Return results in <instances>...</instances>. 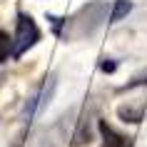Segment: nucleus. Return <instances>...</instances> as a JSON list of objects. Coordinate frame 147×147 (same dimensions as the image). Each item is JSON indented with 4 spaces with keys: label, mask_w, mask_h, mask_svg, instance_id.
<instances>
[{
    "label": "nucleus",
    "mask_w": 147,
    "mask_h": 147,
    "mask_svg": "<svg viewBox=\"0 0 147 147\" xmlns=\"http://www.w3.org/2000/svg\"><path fill=\"white\" fill-rule=\"evenodd\" d=\"M55 87H57V78H55V72H50V75H45V80H42V85H40V90L35 95H32L30 100L25 102V112H23V117L30 122L32 117L38 115L40 110L45 107L47 102L53 100V95H55Z\"/></svg>",
    "instance_id": "20e7f679"
},
{
    "label": "nucleus",
    "mask_w": 147,
    "mask_h": 147,
    "mask_svg": "<svg viewBox=\"0 0 147 147\" xmlns=\"http://www.w3.org/2000/svg\"><path fill=\"white\" fill-rule=\"evenodd\" d=\"M15 42H13V57H23L28 50H30L35 42L40 40V30L38 25H35V20H32L30 15H25V13H20L18 15V28H15Z\"/></svg>",
    "instance_id": "f03ea898"
},
{
    "label": "nucleus",
    "mask_w": 147,
    "mask_h": 147,
    "mask_svg": "<svg viewBox=\"0 0 147 147\" xmlns=\"http://www.w3.org/2000/svg\"><path fill=\"white\" fill-rule=\"evenodd\" d=\"M102 20H105V3H90L70 20L72 25L70 32H72V38H87L102 25Z\"/></svg>",
    "instance_id": "f257e3e1"
},
{
    "label": "nucleus",
    "mask_w": 147,
    "mask_h": 147,
    "mask_svg": "<svg viewBox=\"0 0 147 147\" xmlns=\"http://www.w3.org/2000/svg\"><path fill=\"white\" fill-rule=\"evenodd\" d=\"M97 130H100V135H102V147H132V140L125 137V135H120V132H117L115 127H110L105 120L97 122Z\"/></svg>",
    "instance_id": "39448f33"
},
{
    "label": "nucleus",
    "mask_w": 147,
    "mask_h": 147,
    "mask_svg": "<svg viewBox=\"0 0 147 147\" xmlns=\"http://www.w3.org/2000/svg\"><path fill=\"white\" fill-rule=\"evenodd\" d=\"M13 53V38L5 30H0V62L8 60V55Z\"/></svg>",
    "instance_id": "0eeeda50"
},
{
    "label": "nucleus",
    "mask_w": 147,
    "mask_h": 147,
    "mask_svg": "<svg viewBox=\"0 0 147 147\" xmlns=\"http://www.w3.org/2000/svg\"><path fill=\"white\" fill-rule=\"evenodd\" d=\"M75 110H70L67 115H62L55 125H50L42 135L38 137L35 147H65L67 145V135H70V122H72Z\"/></svg>",
    "instance_id": "7ed1b4c3"
},
{
    "label": "nucleus",
    "mask_w": 147,
    "mask_h": 147,
    "mask_svg": "<svg viewBox=\"0 0 147 147\" xmlns=\"http://www.w3.org/2000/svg\"><path fill=\"white\" fill-rule=\"evenodd\" d=\"M130 10H132V3H130V0H117L115 8H112V13H110V20H112V23H117V20H122Z\"/></svg>",
    "instance_id": "423d86ee"
},
{
    "label": "nucleus",
    "mask_w": 147,
    "mask_h": 147,
    "mask_svg": "<svg viewBox=\"0 0 147 147\" xmlns=\"http://www.w3.org/2000/svg\"><path fill=\"white\" fill-rule=\"evenodd\" d=\"M100 67L105 70V72H112V70H115V62H102Z\"/></svg>",
    "instance_id": "6e6552de"
}]
</instances>
